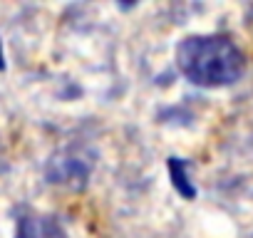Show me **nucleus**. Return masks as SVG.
Wrapping results in <instances>:
<instances>
[{
    "instance_id": "f257e3e1",
    "label": "nucleus",
    "mask_w": 253,
    "mask_h": 238,
    "mask_svg": "<svg viewBox=\"0 0 253 238\" xmlns=\"http://www.w3.org/2000/svg\"><path fill=\"white\" fill-rule=\"evenodd\" d=\"M176 67L191 84L221 89L243 77L246 60L223 35H191L176 45Z\"/></svg>"
},
{
    "instance_id": "f03ea898",
    "label": "nucleus",
    "mask_w": 253,
    "mask_h": 238,
    "mask_svg": "<svg viewBox=\"0 0 253 238\" xmlns=\"http://www.w3.org/2000/svg\"><path fill=\"white\" fill-rule=\"evenodd\" d=\"M15 238H67V231L62 223L45 213H30L18 221Z\"/></svg>"
},
{
    "instance_id": "7ed1b4c3",
    "label": "nucleus",
    "mask_w": 253,
    "mask_h": 238,
    "mask_svg": "<svg viewBox=\"0 0 253 238\" xmlns=\"http://www.w3.org/2000/svg\"><path fill=\"white\" fill-rule=\"evenodd\" d=\"M189 164L184 161V159H176V157H171L169 159V174H171V184L176 186V191L184 196V198H194L196 196V189L189 184V179H186V174H184V169H186Z\"/></svg>"
},
{
    "instance_id": "20e7f679",
    "label": "nucleus",
    "mask_w": 253,
    "mask_h": 238,
    "mask_svg": "<svg viewBox=\"0 0 253 238\" xmlns=\"http://www.w3.org/2000/svg\"><path fill=\"white\" fill-rule=\"evenodd\" d=\"M5 65H3V50H0V70H3Z\"/></svg>"
}]
</instances>
